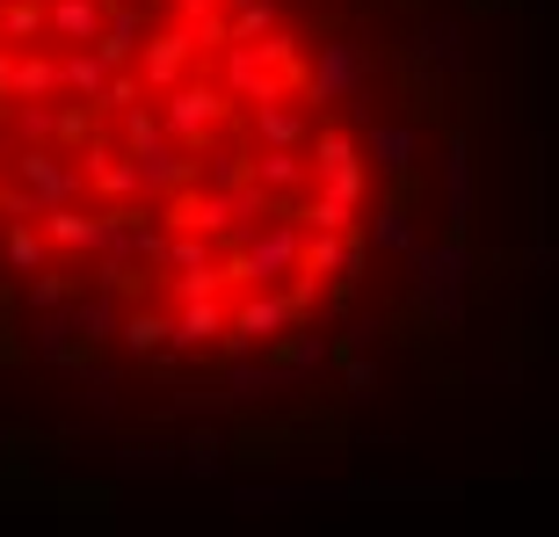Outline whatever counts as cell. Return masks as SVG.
Here are the masks:
<instances>
[{
    "instance_id": "cell-1",
    "label": "cell",
    "mask_w": 559,
    "mask_h": 537,
    "mask_svg": "<svg viewBox=\"0 0 559 537\" xmlns=\"http://www.w3.org/2000/svg\"><path fill=\"white\" fill-rule=\"evenodd\" d=\"M538 0H0V378L312 443L552 327Z\"/></svg>"
}]
</instances>
